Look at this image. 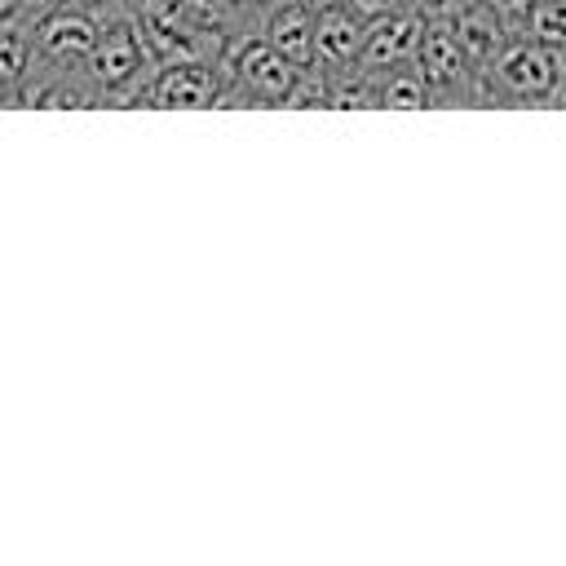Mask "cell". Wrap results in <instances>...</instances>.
<instances>
[{"mask_svg": "<svg viewBox=\"0 0 566 566\" xmlns=\"http://www.w3.org/2000/svg\"><path fill=\"white\" fill-rule=\"evenodd\" d=\"M133 22H137V35H142L150 62H177V57L217 62L230 31H239L230 9H212V4H195V0H137Z\"/></svg>", "mask_w": 566, "mask_h": 566, "instance_id": "6da1fadb", "label": "cell"}, {"mask_svg": "<svg viewBox=\"0 0 566 566\" xmlns=\"http://www.w3.org/2000/svg\"><path fill=\"white\" fill-rule=\"evenodd\" d=\"M562 53L513 35L500 44L491 66L478 75V106H557L562 102Z\"/></svg>", "mask_w": 566, "mask_h": 566, "instance_id": "7a4b0ae2", "label": "cell"}, {"mask_svg": "<svg viewBox=\"0 0 566 566\" xmlns=\"http://www.w3.org/2000/svg\"><path fill=\"white\" fill-rule=\"evenodd\" d=\"M150 53L137 35V22H133V9H119L111 18H102L84 62L75 66V80L80 88L88 93V106L93 102H128L137 97L142 80L150 75Z\"/></svg>", "mask_w": 566, "mask_h": 566, "instance_id": "3957f363", "label": "cell"}, {"mask_svg": "<svg viewBox=\"0 0 566 566\" xmlns=\"http://www.w3.org/2000/svg\"><path fill=\"white\" fill-rule=\"evenodd\" d=\"M221 71V106H287L296 88V66L279 57L256 27L230 31V40L217 53Z\"/></svg>", "mask_w": 566, "mask_h": 566, "instance_id": "277c9868", "label": "cell"}, {"mask_svg": "<svg viewBox=\"0 0 566 566\" xmlns=\"http://www.w3.org/2000/svg\"><path fill=\"white\" fill-rule=\"evenodd\" d=\"M111 13H119V9H93V4H35V9H27L22 22H27V40H31V66L53 71V75H75L102 18H111Z\"/></svg>", "mask_w": 566, "mask_h": 566, "instance_id": "5b68a950", "label": "cell"}, {"mask_svg": "<svg viewBox=\"0 0 566 566\" xmlns=\"http://www.w3.org/2000/svg\"><path fill=\"white\" fill-rule=\"evenodd\" d=\"M411 66L424 80L433 106H478V75L464 62V53H460L442 13H420Z\"/></svg>", "mask_w": 566, "mask_h": 566, "instance_id": "8992f818", "label": "cell"}, {"mask_svg": "<svg viewBox=\"0 0 566 566\" xmlns=\"http://www.w3.org/2000/svg\"><path fill=\"white\" fill-rule=\"evenodd\" d=\"M133 106H155V111H208V106H221V71L208 57L155 62L150 75L137 88Z\"/></svg>", "mask_w": 566, "mask_h": 566, "instance_id": "52a82bcc", "label": "cell"}, {"mask_svg": "<svg viewBox=\"0 0 566 566\" xmlns=\"http://www.w3.org/2000/svg\"><path fill=\"white\" fill-rule=\"evenodd\" d=\"M442 18H447V27H451V35H455V44L464 53V62L473 66V75H482L491 66V57L500 53V44L509 40L504 13L491 0H451L442 9Z\"/></svg>", "mask_w": 566, "mask_h": 566, "instance_id": "ba28073f", "label": "cell"}, {"mask_svg": "<svg viewBox=\"0 0 566 566\" xmlns=\"http://www.w3.org/2000/svg\"><path fill=\"white\" fill-rule=\"evenodd\" d=\"M367 22L340 0H314V71L332 75L354 66Z\"/></svg>", "mask_w": 566, "mask_h": 566, "instance_id": "9c48e42d", "label": "cell"}, {"mask_svg": "<svg viewBox=\"0 0 566 566\" xmlns=\"http://www.w3.org/2000/svg\"><path fill=\"white\" fill-rule=\"evenodd\" d=\"M416 31H420V13H416V9H394V13L371 18L367 31H363V44H358L354 66L367 71V75H380V71H389V66L411 62Z\"/></svg>", "mask_w": 566, "mask_h": 566, "instance_id": "30bf717a", "label": "cell"}, {"mask_svg": "<svg viewBox=\"0 0 566 566\" xmlns=\"http://www.w3.org/2000/svg\"><path fill=\"white\" fill-rule=\"evenodd\" d=\"M256 31L296 71H310L314 66V0H274L256 18Z\"/></svg>", "mask_w": 566, "mask_h": 566, "instance_id": "8fae6325", "label": "cell"}, {"mask_svg": "<svg viewBox=\"0 0 566 566\" xmlns=\"http://www.w3.org/2000/svg\"><path fill=\"white\" fill-rule=\"evenodd\" d=\"M509 31L548 49H566V0H526L509 13Z\"/></svg>", "mask_w": 566, "mask_h": 566, "instance_id": "7c38bea8", "label": "cell"}, {"mask_svg": "<svg viewBox=\"0 0 566 566\" xmlns=\"http://www.w3.org/2000/svg\"><path fill=\"white\" fill-rule=\"evenodd\" d=\"M31 71V40H27V22L9 18L0 22V102H13L22 80Z\"/></svg>", "mask_w": 566, "mask_h": 566, "instance_id": "4fadbf2b", "label": "cell"}, {"mask_svg": "<svg viewBox=\"0 0 566 566\" xmlns=\"http://www.w3.org/2000/svg\"><path fill=\"white\" fill-rule=\"evenodd\" d=\"M371 106H433V102H429V88L416 75V66L402 62V66L371 75Z\"/></svg>", "mask_w": 566, "mask_h": 566, "instance_id": "5bb4252c", "label": "cell"}, {"mask_svg": "<svg viewBox=\"0 0 566 566\" xmlns=\"http://www.w3.org/2000/svg\"><path fill=\"white\" fill-rule=\"evenodd\" d=\"M340 4H349L363 22H371V18H380V13H394V9H411L407 0H340Z\"/></svg>", "mask_w": 566, "mask_h": 566, "instance_id": "9a60e30c", "label": "cell"}, {"mask_svg": "<svg viewBox=\"0 0 566 566\" xmlns=\"http://www.w3.org/2000/svg\"><path fill=\"white\" fill-rule=\"evenodd\" d=\"M270 4H274V0H226L230 18H234L239 27H256V18H261Z\"/></svg>", "mask_w": 566, "mask_h": 566, "instance_id": "2e32d148", "label": "cell"}, {"mask_svg": "<svg viewBox=\"0 0 566 566\" xmlns=\"http://www.w3.org/2000/svg\"><path fill=\"white\" fill-rule=\"evenodd\" d=\"M35 4H93V9H128V0H31L27 9Z\"/></svg>", "mask_w": 566, "mask_h": 566, "instance_id": "e0dca14e", "label": "cell"}, {"mask_svg": "<svg viewBox=\"0 0 566 566\" xmlns=\"http://www.w3.org/2000/svg\"><path fill=\"white\" fill-rule=\"evenodd\" d=\"M27 4H31V0H0V22L22 18V13H27Z\"/></svg>", "mask_w": 566, "mask_h": 566, "instance_id": "ac0fdd59", "label": "cell"}, {"mask_svg": "<svg viewBox=\"0 0 566 566\" xmlns=\"http://www.w3.org/2000/svg\"><path fill=\"white\" fill-rule=\"evenodd\" d=\"M407 4H411L416 13H442V9L451 4V0H407Z\"/></svg>", "mask_w": 566, "mask_h": 566, "instance_id": "d6986e66", "label": "cell"}, {"mask_svg": "<svg viewBox=\"0 0 566 566\" xmlns=\"http://www.w3.org/2000/svg\"><path fill=\"white\" fill-rule=\"evenodd\" d=\"M491 4H495V9H500V13H504V22H509V13H513V9H522V4H526V0H491Z\"/></svg>", "mask_w": 566, "mask_h": 566, "instance_id": "ffe728a7", "label": "cell"}, {"mask_svg": "<svg viewBox=\"0 0 566 566\" xmlns=\"http://www.w3.org/2000/svg\"><path fill=\"white\" fill-rule=\"evenodd\" d=\"M195 4H212V9H226V0H195Z\"/></svg>", "mask_w": 566, "mask_h": 566, "instance_id": "44dd1931", "label": "cell"}, {"mask_svg": "<svg viewBox=\"0 0 566 566\" xmlns=\"http://www.w3.org/2000/svg\"><path fill=\"white\" fill-rule=\"evenodd\" d=\"M128 4H137V0H128Z\"/></svg>", "mask_w": 566, "mask_h": 566, "instance_id": "7402d4cb", "label": "cell"}]
</instances>
